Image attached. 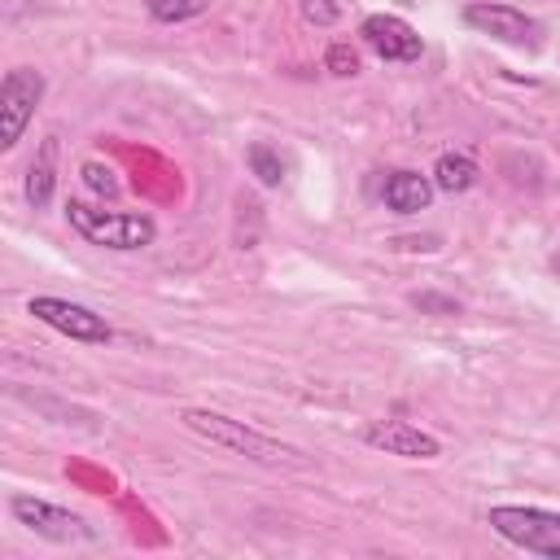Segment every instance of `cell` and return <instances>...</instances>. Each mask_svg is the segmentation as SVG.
Returning <instances> with one entry per match:
<instances>
[{
    "label": "cell",
    "mask_w": 560,
    "mask_h": 560,
    "mask_svg": "<svg viewBox=\"0 0 560 560\" xmlns=\"http://www.w3.org/2000/svg\"><path fill=\"white\" fill-rule=\"evenodd\" d=\"M420 311H438V315H455L459 311V302H451V298H438V293H416L411 298Z\"/></svg>",
    "instance_id": "ac0fdd59"
},
{
    "label": "cell",
    "mask_w": 560,
    "mask_h": 560,
    "mask_svg": "<svg viewBox=\"0 0 560 560\" xmlns=\"http://www.w3.org/2000/svg\"><path fill=\"white\" fill-rule=\"evenodd\" d=\"M302 18L315 26H332L337 22V4L332 0H302Z\"/></svg>",
    "instance_id": "e0dca14e"
},
{
    "label": "cell",
    "mask_w": 560,
    "mask_h": 560,
    "mask_svg": "<svg viewBox=\"0 0 560 560\" xmlns=\"http://www.w3.org/2000/svg\"><path fill=\"white\" fill-rule=\"evenodd\" d=\"M363 442L385 455H402V459H438L442 455V442L407 420H376L363 429Z\"/></svg>",
    "instance_id": "ba28073f"
},
{
    "label": "cell",
    "mask_w": 560,
    "mask_h": 560,
    "mask_svg": "<svg viewBox=\"0 0 560 560\" xmlns=\"http://www.w3.org/2000/svg\"><path fill=\"white\" fill-rule=\"evenodd\" d=\"M381 201H385L394 214H420V210H429V201H433V179L420 175V171H394V175L381 184Z\"/></svg>",
    "instance_id": "30bf717a"
},
{
    "label": "cell",
    "mask_w": 560,
    "mask_h": 560,
    "mask_svg": "<svg viewBox=\"0 0 560 560\" xmlns=\"http://www.w3.org/2000/svg\"><path fill=\"white\" fill-rule=\"evenodd\" d=\"M26 311L39 319V324H48V328H57V332H66L70 341H88V346H105L109 337H114V328L105 324V315H96L92 306H79V302H66V298H48V293H39V298H31L26 302Z\"/></svg>",
    "instance_id": "8992f818"
},
{
    "label": "cell",
    "mask_w": 560,
    "mask_h": 560,
    "mask_svg": "<svg viewBox=\"0 0 560 560\" xmlns=\"http://www.w3.org/2000/svg\"><path fill=\"white\" fill-rule=\"evenodd\" d=\"M464 22L499 44H534L538 39V22L529 13H521L516 4H468L464 9Z\"/></svg>",
    "instance_id": "52a82bcc"
},
{
    "label": "cell",
    "mask_w": 560,
    "mask_h": 560,
    "mask_svg": "<svg viewBox=\"0 0 560 560\" xmlns=\"http://www.w3.org/2000/svg\"><path fill=\"white\" fill-rule=\"evenodd\" d=\"M477 184V162L468 153H442L433 162V188L438 192H468Z\"/></svg>",
    "instance_id": "7c38bea8"
},
{
    "label": "cell",
    "mask_w": 560,
    "mask_h": 560,
    "mask_svg": "<svg viewBox=\"0 0 560 560\" xmlns=\"http://www.w3.org/2000/svg\"><path fill=\"white\" fill-rule=\"evenodd\" d=\"M490 529L529 551V556H547V560H560V512H547V508H525V503H499L486 512Z\"/></svg>",
    "instance_id": "3957f363"
},
{
    "label": "cell",
    "mask_w": 560,
    "mask_h": 560,
    "mask_svg": "<svg viewBox=\"0 0 560 560\" xmlns=\"http://www.w3.org/2000/svg\"><path fill=\"white\" fill-rule=\"evenodd\" d=\"M9 512H13L18 525H26L31 534H39V538H48V542H92V538H96L92 525H88L79 512L57 508V503L35 499V494H13V499H9Z\"/></svg>",
    "instance_id": "5b68a950"
},
{
    "label": "cell",
    "mask_w": 560,
    "mask_h": 560,
    "mask_svg": "<svg viewBox=\"0 0 560 560\" xmlns=\"http://www.w3.org/2000/svg\"><path fill=\"white\" fill-rule=\"evenodd\" d=\"M179 420L192 433H201L206 442H214V446H223V451H232L241 459H254V464H302V451L298 446H289V442H280V438H271V433H262V429H254L245 420H232L223 411L188 407Z\"/></svg>",
    "instance_id": "6da1fadb"
},
{
    "label": "cell",
    "mask_w": 560,
    "mask_h": 560,
    "mask_svg": "<svg viewBox=\"0 0 560 560\" xmlns=\"http://www.w3.org/2000/svg\"><path fill=\"white\" fill-rule=\"evenodd\" d=\"M324 66H328L332 74H341V79L359 74V57H354V48H350V44H332V48L324 52Z\"/></svg>",
    "instance_id": "2e32d148"
},
{
    "label": "cell",
    "mask_w": 560,
    "mask_h": 560,
    "mask_svg": "<svg viewBox=\"0 0 560 560\" xmlns=\"http://www.w3.org/2000/svg\"><path fill=\"white\" fill-rule=\"evenodd\" d=\"M144 9L158 22H188V18H201L210 0H144Z\"/></svg>",
    "instance_id": "5bb4252c"
},
{
    "label": "cell",
    "mask_w": 560,
    "mask_h": 560,
    "mask_svg": "<svg viewBox=\"0 0 560 560\" xmlns=\"http://www.w3.org/2000/svg\"><path fill=\"white\" fill-rule=\"evenodd\" d=\"M52 188H57V136H48L39 144V153H35V162L26 171V201L35 210H44L52 201Z\"/></svg>",
    "instance_id": "8fae6325"
},
{
    "label": "cell",
    "mask_w": 560,
    "mask_h": 560,
    "mask_svg": "<svg viewBox=\"0 0 560 560\" xmlns=\"http://www.w3.org/2000/svg\"><path fill=\"white\" fill-rule=\"evenodd\" d=\"M66 219L88 245H101V249H144L158 236L149 214L105 210V206H92V201H66Z\"/></svg>",
    "instance_id": "7a4b0ae2"
},
{
    "label": "cell",
    "mask_w": 560,
    "mask_h": 560,
    "mask_svg": "<svg viewBox=\"0 0 560 560\" xmlns=\"http://www.w3.org/2000/svg\"><path fill=\"white\" fill-rule=\"evenodd\" d=\"M44 101V74L35 66H13L0 83V149H13Z\"/></svg>",
    "instance_id": "277c9868"
},
{
    "label": "cell",
    "mask_w": 560,
    "mask_h": 560,
    "mask_svg": "<svg viewBox=\"0 0 560 560\" xmlns=\"http://www.w3.org/2000/svg\"><path fill=\"white\" fill-rule=\"evenodd\" d=\"M245 162H249V171L258 175L262 188H280V179H284V158H280L271 144H262V140L249 144V149H245Z\"/></svg>",
    "instance_id": "4fadbf2b"
},
{
    "label": "cell",
    "mask_w": 560,
    "mask_h": 560,
    "mask_svg": "<svg viewBox=\"0 0 560 560\" xmlns=\"http://www.w3.org/2000/svg\"><path fill=\"white\" fill-rule=\"evenodd\" d=\"M359 35H363V44H368L381 61H416L420 48H424L420 35H416L402 18H394V13H372V18H363Z\"/></svg>",
    "instance_id": "9c48e42d"
},
{
    "label": "cell",
    "mask_w": 560,
    "mask_h": 560,
    "mask_svg": "<svg viewBox=\"0 0 560 560\" xmlns=\"http://www.w3.org/2000/svg\"><path fill=\"white\" fill-rule=\"evenodd\" d=\"M79 179H83L96 197H118V192H122L114 166H105V162H83V166H79Z\"/></svg>",
    "instance_id": "9a60e30c"
}]
</instances>
